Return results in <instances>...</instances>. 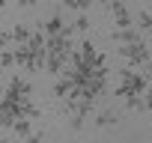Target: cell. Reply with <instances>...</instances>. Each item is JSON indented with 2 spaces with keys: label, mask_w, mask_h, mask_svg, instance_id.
I'll return each mask as SVG.
<instances>
[{
  "label": "cell",
  "mask_w": 152,
  "mask_h": 143,
  "mask_svg": "<svg viewBox=\"0 0 152 143\" xmlns=\"http://www.w3.org/2000/svg\"><path fill=\"white\" fill-rule=\"evenodd\" d=\"M45 48H48V54H45V72H54V75H60V72L69 66V57H72V51H75L72 27L45 36Z\"/></svg>",
  "instance_id": "cell-1"
},
{
  "label": "cell",
  "mask_w": 152,
  "mask_h": 143,
  "mask_svg": "<svg viewBox=\"0 0 152 143\" xmlns=\"http://www.w3.org/2000/svg\"><path fill=\"white\" fill-rule=\"evenodd\" d=\"M12 51H15V66H21L27 72H42L45 69V54H48V48H45V30L36 27L30 33V39L21 42V45H15Z\"/></svg>",
  "instance_id": "cell-2"
},
{
  "label": "cell",
  "mask_w": 152,
  "mask_h": 143,
  "mask_svg": "<svg viewBox=\"0 0 152 143\" xmlns=\"http://www.w3.org/2000/svg\"><path fill=\"white\" fill-rule=\"evenodd\" d=\"M146 84H149V78L143 75V72H134V66H128V69H122V72H119V81H116V96H122V98L143 96Z\"/></svg>",
  "instance_id": "cell-3"
},
{
  "label": "cell",
  "mask_w": 152,
  "mask_h": 143,
  "mask_svg": "<svg viewBox=\"0 0 152 143\" xmlns=\"http://www.w3.org/2000/svg\"><path fill=\"white\" fill-rule=\"evenodd\" d=\"M122 57H125V63L128 66H137V69H143L149 60H152V54H149V48H146V42L143 39H134V42H125L122 48Z\"/></svg>",
  "instance_id": "cell-4"
},
{
  "label": "cell",
  "mask_w": 152,
  "mask_h": 143,
  "mask_svg": "<svg viewBox=\"0 0 152 143\" xmlns=\"http://www.w3.org/2000/svg\"><path fill=\"white\" fill-rule=\"evenodd\" d=\"M3 98H9V101H24V98H33V87H30V81L27 78H9L6 81V87H3Z\"/></svg>",
  "instance_id": "cell-5"
},
{
  "label": "cell",
  "mask_w": 152,
  "mask_h": 143,
  "mask_svg": "<svg viewBox=\"0 0 152 143\" xmlns=\"http://www.w3.org/2000/svg\"><path fill=\"white\" fill-rule=\"evenodd\" d=\"M104 6H107V12L113 15V24H116V27H131V24H134V15L125 9V3H119V0H104Z\"/></svg>",
  "instance_id": "cell-6"
},
{
  "label": "cell",
  "mask_w": 152,
  "mask_h": 143,
  "mask_svg": "<svg viewBox=\"0 0 152 143\" xmlns=\"http://www.w3.org/2000/svg\"><path fill=\"white\" fill-rule=\"evenodd\" d=\"M54 96L63 101V98H72L75 96V81L66 75V72H60V78H57V84H54Z\"/></svg>",
  "instance_id": "cell-7"
},
{
  "label": "cell",
  "mask_w": 152,
  "mask_h": 143,
  "mask_svg": "<svg viewBox=\"0 0 152 143\" xmlns=\"http://www.w3.org/2000/svg\"><path fill=\"white\" fill-rule=\"evenodd\" d=\"M110 39H113V42H119V45H125V42L140 39V33H137V30H134V24H131V27H116V30L110 33Z\"/></svg>",
  "instance_id": "cell-8"
},
{
  "label": "cell",
  "mask_w": 152,
  "mask_h": 143,
  "mask_svg": "<svg viewBox=\"0 0 152 143\" xmlns=\"http://www.w3.org/2000/svg\"><path fill=\"white\" fill-rule=\"evenodd\" d=\"M12 134H15V137H30V134H33V119H27V116L15 119V122H12Z\"/></svg>",
  "instance_id": "cell-9"
},
{
  "label": "cell",
  "mask_w": 152,
  "mask_h": 143,
  "mask_svg": "<svg viewBox=\"0 0 152 143\" xmlns=\"http://www.w3.org/2000/svg\"><path fill=\"white\" fill-rule=\"evenodd\" d=\"M42 30H45V36H51V33H60V30H66V21H63V15H51L45 24H42Z\"/></svg>",
  "instance_id": "cell-10"
},
{
  "label": "cell",
  "mask_w": 152,
  "mask_h": 143,
  "mask_svg": "<svg viewBox=\"0 0 152 143\" xmlns=\"http://www.w3.org/2000/svg\"><path fill=\"white\" fill-rule=\"evenodd\" d=\"M119 122V113L116 110H102L99 116H96V125L99 128H110V125H116Z\"/></svg>",
  "instance_id": "cell-11"
},
{
  "label": "cell",
  "mask_w": 152,
  "mask_h": 143,
  "mask_svg": "<svg viewBox=\"0 0 152 143\" xmlns=\"http://www.w3.org/2000/svg\"><path fill=\"white\" fill-rule=\"evenodd\" d=\"M30 33H33V27H27V24H15V27H12V39H15V45L27 42V39H30Z\"/></svg>",
  "instance_id": "cell-12"
},
{
  "label": "cell",
  "mask_w": 152,
  "mask_h": 143,
  "mask_svg": "<svg viewBox=\"0 0 152 143\" xmlns=\"http://www.w3.org/2000/svg\"><path fill=\"white\" fill-rule=\"evenodd\" d=\"M60 3H63L66 9H75V12H87L93 0H60Z\"/></svg>",
  "instance_id": "cell-13"
},
{
  "label": "cell",
  "mask_w": 152,
  "mask_h": 143,
  "mask_svg": "<svg viewBox=\"0 0 152 143\" xmlns=\"http://www.w3.org/2000/svg\"><path fill=\"white\" fill-rule=\"evenodd\" d=\"M12 66H15V51L3 48V51H0V69H12Z\"/></svg>",
  "instance_id": "cell-14"
},
{
  "label": "cell",
  "mask_w": 152,
  "mask_h": 143,
  "mask_svg": "<svg viewBox=\"0 0 152 143\" xmlns=\"http://www.w3.org/2000/svg\"><path fill=\"white\" fill-rule=\"evenodd\" d=\"M87 30H90V18H87V15L81 12L78 18L72 21V33H87Z\"/></svg>",
  "instance_id": "cell-15"
},
{
  "label": "cell",
  "mask_w": 152,
  "mask_h": 143,
  "mask_svg": "<svg viewBox=\"0 0 152 143\" xmlns=\"http://www.w3.org/2000/svg\"><path fill=\"white\" fill-rule=\"evenodd\" d=\"M137 27H140L143 33H152V12H140V15H137Z\"/></svg>",
  "instance_id": "cell-16"
},
{
  "label": "cell",
  "mask_w": 152,
  "mask_h": 143,
  "mask_svg": "<svg viewBox=\"0 0 152 143\" xmlns=\"http://www.w3.org/2000/svg\"><path fill=\"white\" fill-rule=\"evenodd\" d=\"M143 110L152 113V84H146V90H143Z\"/></svg>",
  "instance_id": "cell-17"
},
{
  "label": "cell",
  "mask_w": 152,
  "mask_h": 143,
  "mask_svg": "<svg viewBox=\"0 0 152 143\" xmlns=\"http://www.w3.org/2000/svg\"><path fill=\"white\" fill-rule=\"evenodd\" d=\"M15 45V39H12V30L9 33H0V48H12Z\"/></svg>",
  "instance_id": "cell-18"
},
{
  "label": "cell",
  "mask_w": 152,
  "mask_h": 143,
  "mask_svg": "<svg viewBox=\"0 0 152 143\" xmlns=\"http://www.w3.org/2000/svg\"><path fill=\"white\" fill-rule=\"evenodd\" d=\"M18 6H36V3H42V0H15Z\"/></svg>",
  "instance_id": "cell-19"
},
{
  "label": "cell",
  "mask_w": 152,
  "mask_h": 143,
  "mask_svg": "<svg viewBox=\"0 0 152 143\" xmlns=\"http://www.w3.org/2000/svg\"><path fill=\"white\" fill-rule=\"evenodd\" d=\"M0 96H3V72H0Z\"/></svg>",
  "instance_id": "cell-20"
},
{
  "label": "cell",
  "mask_w": 152,
  "mask_h": 143,
  "mask_svg": "<svg viewBox=\"0 0 152 143\" xmlns=\"http://www.w3.org/2000/svg\"><path fill=\"white\" fill-rule=\"evenodd\" d=\"M3 140H6V134H3V131H0V143H3Z\"/></svg>",
  "instance_id": "cell-21"
},
{
  "label": "cell",
  "mask_w": 152,
  "mask_h": 143,
  "mask_svg": "<svg viewBox=\"0 0 152 143\" xmlns=\"http://www.w3.org/2000/svg\"><path fill=\"white\" fill-rule=\"evenodd\" d=\"M3 3H6V0H0V6H3Z\"/></svg>",
  "instance_id": "cell-22"
}]
</instances>
